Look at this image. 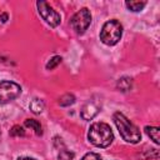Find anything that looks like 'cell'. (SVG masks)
I'll use <instances>...</instances> for the list:
<instances>
[{"mask_svg": "<svg viewBox=\"0 0 160 160\" xmlns=\"http://www.w3.org/2000/svg\"><path fill=\"white\" fill-rule=\"evenodd\" d=\"M114 122L121 135V138L130 144H138L141 140V134L138 126H135L124 114L115 112L114 114Z\"/></svg>", "mask_w": 160, "mask_h": 160, "instance_id": "cell-2", "label": "cell"}, {"mask_svg": "<svg viewBox=\"0 0 160 160\" xmlns=\"http://www.w3.org/2000/svg\"><path fill=\"white\" fill-rule=\"evenodd\" d=\"M90 22H91V14L89 9L82 8L72 15L70 20V26L76 34H84L88 30Z\"/></svg>", "mask_w": 160, "mask_h": 160, "instance_id": "cell-4", "label": "cell"}, {"mask_svg": "<svg viewBox=\"0 0 160 160\" xmlns=\"http://www.w3.org/2000/svg\"><path fill=\"white\" fill-rule=\"evenodd\" d=\"M116 86H118V89H119L120 91L126 92V91H129V90L131 89V86H132V81H131L130 78L124 76V78H120V79L118 80Z\"/></svg>", "mask_w": 160, "mask_h": 160, "instance_id": "cell-8", "label": "cell"}, {"mask_svg": "<svg viewBox=\"0 0 160 160\" xmlns=\"http://www.w3.org/2000/svg\"><path fill=\"white\" fill-rule=\"evenodd\" d=\"M88 139L92 145L98 148H108L114 140V134L108 124L94 122L89 129Z\"/></svg>", "mask_w": 160, "mask_h": 160, "instance_id": "cell-1", "label": "cell"}, {"mask_svg": "<svg viewBox=\"0 0 160 160\" xmlns=\"http://www.w3.org/2000/svg\"><path fill=\"white\" fill-rule=\"evenodd\" d=\"M75 102V96L72 94H64L62 96H60L59 99V104L61 106H70Z\"/></svg>", "mask_w": 160, "mask_h": 160, "instance_id": "cell-12", "label": "cell"}, {"mask_svg": "<svg viewBox=\"0 0 160 160\" xmlns=\"http://www.w3.org/2000/svg\"><path fill=\"white\" fill-rule=\"evenodd\" d=\"M60 62H61V56L55 55V56H52V58L50 59V61L46 64V69H48V70H52V69H55Z\"/></svg>", "mask_w": 160, "mask_h": 160, "instance_id": "cell-15", "label": "cell"}, {"mask_svg": "<svg viewBox=\"0 0 160 160\" xmlns=\"http://www.w3.org/2000/svg\"><path fill=\"white\" fill-rule=\"evenodd\" d=\"M125 5L131 11H140L146 5V2L145 1H126Z\"/></svg>", "mask_w": 160, "mask_h": 160, "instance_id": "cell-13", "label": "cell"}, {"mask_svg": "<svg viewBox=\"0 0 160 160\" xmlns=\"http://www.w3.org/2000/svg\"><path fill=\"white\" fill-rule=\"evenodd\" d=\"M145 132L148 134L149 138H151V140H154L155 144H159V128L156 126H145Z\"/></svg>", "mask_w": 160, "mask_h": 160, "instance_id": "cell-11", "label": "cell"}, {"mask_svg": "<svg viewBox=\"0 0 160 160\" xmlns=\"http://www.w3.org/2000/svg\"><path fill=\"white\" fill-rule=\"evenodd\" d=\"M24 124H25V126H26V128L32 129V130L35 131V134H36V135H41V134H42L41 125H40V122H39L38 120H35V119H26Z\"/></svg>", "mask_w": 160, "mask_h": 160, "instance_id": "cell-9", "label": "cell"}, {"mask_svg": "<svg viewBox=\"0 0 160 160\" xmlns=\"http://www.w3.org/2000/svg\"><path fill=\"white\" fill-rule=\"evenodd\" d=\"M44 106H45V105H44V101L40 100V99H38V98L32 99L31 102H30V110H31L34 114H40V112H42Z\"/></svg>", "mask_w": 160, "mask_h": 160, "instance_id": "cell-10", "label": "cell"}, {"mask_svg": "<svg viewBox=\"0 0 160 160\" xmlns=\"http://www.w3.org/2000/svg\"><path fill=\"white\" fill-rule=\"evenodd\" d=\"M121 35H122V26H121V24L118 20L112 19V20L106 21L102 25L101 31H100V40L105 45L112 46V45L119 42V40L121 39Z\"/></svg>", "mask_w": 160, "mask_h": 160, "instance_id": "cell-3", "label": "cell"}, {"mask_svg": "<svg viewBox=\"0 0 160 160\" xmlns=\"http://www.w3.org/2000/svg\"><path fill=\"white\" fill-rule=\"evenodd\" d=\"M81 160H102V159H101L100 155L96 154V152H88V154H85V155L81 158Z\"/></svg>", "mask_w": 160, "mask_h": 160, "instance_id": "cell-17", "label": "cell"}, {"mask_svg": "<svg viewBox=\"0 0 160 160\" xmlns=\"http://www.w3.org/2000/svg\"><path fill=\"white\" fill-rule=\"evenodd\" d=\"M18 160H36V159H34V158H20Z\"/></svg>", "mask_w": 160, "mask_h": 160, "instance_id": "cell-19", "label": "cell"}, {"mask_svg": "<svg viewBox=\"0 0 160 160\" xmlns=\"http://www.w3.org/2000/svg\"><path fill=\"white\" fill-rule=\"evenodd\" d=\"M0 19H1V22H5V21L8 20V14H6V12L1 14V18H0Z\"/></svg>", "mask_w": 160, "mask_h": 160, "instance_id": "cell-18", "label": "cell"}, {"mask_svg": "<svg viewBox=\"0 0 160 160\" xmlns=\"http://www.w3.org/2000/svg\"><path fill=\"white\" fill-rule=\"evenodd\" d=\"M99 110H100V106L95 101H88V102H85L82 105L80 115H81V118L84 120H91L98 115Z\"/></svg>", "mask_w": 160, "mask_h": 160, "instance_id": "cell-7", "label": "cell"}, {"mask_svg": "<svg viewBox=\"0 0 160 160\" xmlns=\"http://www.w3.org/2000/svg\"><path fill=\"white\" fill-rule=\"evenodd\" d=\"M36 6H38V11H39L40 16L48 25H50L51 28H56L60 24V21H61L60 15L46 1L40 0L36 2Z\"/></svg>", "mask_w": 160, "mask_h": 160, "instance_id": "cell-6", "label": "cell"}, {"mask_svg": "<svg viewBox=\"0 0 160 160\" xmlns=\"http://www.w3.org/2000/svg\"><path fill=\"white\" fill-rule=\"evenodd\" d=\"M74 156H75L74 152H71V151H69L66 149H62V150H60V152L58 155V159L59 160H72Z\"/></svg>", "mask_w": 160, "mask_h": 160, "instance_id": "cell-14", "label": "cell"}, {"mask_svg": "<svg viewBox=\"0 0 160 160\" xmlns=\"http://www.w3.org/2000/svg\"><path fill=\"white\" fill-rule=\"evenodd\" d=\"M10 135L14 138H19V136H24L25 135V130L20 126V125H14L10 130Z\"/></svg>", "mask_w": 160, "mask_h": 160, "instance_id": "cell-16", "label": "cell"}, {"mask_svg": "<svg viewBox=\"0 0 160 160\" xmlns=\"http://www.w3.org/2000/svg\"><path fill=\"white\" fill-rule=\"evenodd\" d=\"M21 94V88L14 81H1L0 82V104H8L15 100Z\"/></svg>", "mask_w": 160, "mask_h": 160, "instance_id": "cell-5", "label": "cell"}]
</instances>
